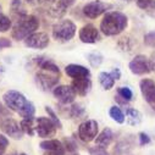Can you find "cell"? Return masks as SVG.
<instances>
[{
	"instance_id": "7402d4cb",
	"label": "cell",
	"mask_w": 155,
	"mask_h": 155,
	"mask_svg": "<svg viewBox=\"0 0 155 155\" xmlns=\"http://www.w3.org/2000/svg\"><path fill=\"white\" fill-rule=\"evenodd\" d=\"M126 117H127L128 125H132V126H137L142 122V114L136 109L128 107L126 110Z\"/></svg>"
},
{
	"instance_id": "b9f144b4",
	"label": "cell",
	"mask_w": 155,
	"mask_h": 155,
	"mask_svg": "<svg viewBox=\"0 0 155 155\" xmlns=\"http://www.w3.org/2000/svg\"><path fill=\"white\" fill-rule=\"evenodd\" d=\"M44 155H61V154H59V153H54V151H47V153H44Z\"/></svg>"
},
{
	"instance_id": "74e56055",
	"label": "cell",
	"mask_w": 155,
	"mask_h": 155,
	"mask_svg": "<svg viewBox=\"0 0 155 155\" xmlns=\"http://www.w3.org/2000/svg\"><path fill=\"white\" fill-rule=\"evenodd\" d=\"M110 73L112 74V77H114V78H115L116 81L121 78V71H120L119 68H114V70H112Z\"/></svg>"
},
{
	"instance_id": "9a60e30c",
	"label": "cell",
	"mask_w": 155,
	"mask_h": 155,
	"mask_svg": "<svg viewBox=\"0 0 155 155\" xmlns=\"http://www.w3.org/2000/svg\"><path fill=\"white\" fill-rule=\"evenodd\" d=\"M71 87L74 89L76 94L78 95H87L92 89V81L91 77H81V78H73Z\"/></svg>"
},
{
	"instance_id": "83f0119b",
	"label": "cell",
	"mask_w": 155,
	"mask_h": 155,
	"mask_svg": "<svg viewBox=\"0 0 155 155\" xmlns=\"http://www.w3.org/2000/svg\"><path fill=\"white\" fill-rule=\"evenodd\" d=\"M11 20L2 12V6H0V32H8L11 28Z\"/></svg>"
},
{
	"instance_id": "f546056e",
	"label": "cell",
	"mask_w": 155,
	"mask_h": 155,
	"mask_svg": "<svg viewBox=\"0 0 155 155\" xmlns=\"http://www.w3.org/2000/svg\"><path fill=\"white\" fill-rule=\"evenodd\" d=\"M117 94L120 98L125 99L126 101H130L132 98H133V92L128 88V87H120L117 89Z\"/></svg>"
},
{
	"instance_id": "4316f807",
	"label": "cell",
	"mask_w": 155,
	"mask_h": 155,
	"mask_svg": "<svg viewBox=\"0 0 155 155\" xmlns=\"http://www.w3.org/2000/svg\"><path fill=\"white\" fill-rule=\"evenodd\" d=\"M70 115L74 119H82L86 115V110L81 104H73L70 110Z\"/></svg>"
},
{
	"instance_id": "3957f363",
	"label": "cell",
	"mask_w": 155,
	"mask_h": 155,
	"mask_svg": "<svg viewBox=\"0 0 155 155\" xmlns=\"http://www.w3.org/2000/svg\"><path fill=\"white\" fill-rule=\"evenodd\" d=\"M39 27V21L33 15H25L16 20V23L11 31V37L15 41H25L28 35L34 33Z\"/></svg>"
},
{
	"instance_id": "ab89813d",
	"label": "cell",
	"mask_w": 155,
	"mask_h": 155,
	"mask_svg": "<svg viewBox=\"0 0 155 155\" xmlns=\"http://www.w3.org/2000/svg\"><path fill=\"white\" fill-rule=\"evenodd\" d=\"M4 72H5V67H4V65L0 62V82L3 81V77H4Z\"/></svg>"
},
{
	"instance_id": "6da1fadb",
	"label": "cell",
	"mask_w": 155,
	"mask_h": 155,
	"mask_svg": "<svg viewBox=\"0 0 155 155\" xmlns=\"http://www.w3.org/2000/svg\"><path fill=\"white\" fill-rule=\"evenodd\" d=\"M3 99H4L6 107L17 112L23 119L34 117L35 107L29 100H27V98L22 93L11 89V91H8L3 95Z\"/></svg>"
},
{
	"instance_id": "9c48e42d",
	"label": "cell",
	"mask_w": 155,
	"mask_h": 155,
	"mask_svg": "<svg viewBox=\"0 0 155 155\" xmlns=\"http://www.w3.org/2000/svg\"><path fill=\"white\" fill-rule=\"evenodd\" d=\"M0 128H2V131L6 136H9V137H11L14 139H18L20 140L23 137V131L21 128V125L14 119L9 117V119H5L4 121H2L0 122Z\"/></svg>"
},
{
	"instance_id": "60d3db41",
	"label": "cell",
	"mask_w": 155,
	"mask_h": 155,
	"mask_svg": "<svg viewBox=\"0 0 155 155\" xmlns=\"http://www.w3.org/2000/svg\"><path fill=\"white\" fill-rule=\"evenodd\" d=\"M38 2L42 4H53V3H55V0H38Z\"/></svg>"
},
{
	"instance_id": "7a4b0ae2",
	"label": "cell",
	"mask_w": 155,
	"mask_h": 155,
	"mask_svg": "<svg viewBox=\"0 0 155 155\" xmlns=\"http://www.w3.org/2000/svg\"><path fill=\"white\" fill-rule=\"evenodd\" d=\"M128 23V18L125 14L120 12V11H110L106 12L104 18L100 22V31L107 35H117L121 32H124V29H126Z\"/></svg>"
},
{
	"instance_id": "5bb4252c",
	"label": "cell",
	"mask_w": 155,
	"mask_h": 155,
	"mask_svg": "<svg viewBox=\"0 0 155 155\" xmlns=\"http://www.w3.org/2000/svg\"><path fill=\"white\" fill-rule=\"evenodd\" d=\"M80 39L82 43L86 44H93L97 43L100 37H99V31L93 26V25H86L80 29Z\"/></svg>"
},
{
	"instance_id": "836d02e7",
	"label": "cell",
	"mask_w": 155,
	"mask_h": 155,
	"mask_svg": "<svg viewBox=\"0 0 155 155\" xmlns=\"http://www.w3.org/2000/svg\"><path fill=\"white\" fill-rule=\"evenodd\" d=\"M8 145H9V139L5 136L0 134V155H3L5 153Z\"/></svg>"
},
{
	"instance_id": "8fae6325",
	"label": "cell",
	"mask_w": 155,
	"mask_h": 155,
	"mask_svg": "<svg viewBox=\"0 0 155 155\" xmlns=\"http://www.w3.org/2000/svg\"><path fill=\"white\" fill-rule=\"evenodd\" d=\"M142 95L144 100L150 105V107L155 111V82L149 78H144L139 83Z\"/></svg>"
},
{
	"instance_id": "ac0fdd59",
	"label": "cell",
	"mask_w": 155,
	"mask_h": 155,
	"mask_svg": "<svg viewBox=\"0 0 155 155\" xmlns=\"http://www.w3.org/2000/svg\"><path fill=\"white\" fill-rule=\"evenodd\" d=\"M55 4L50 8V14L54 16V17H61L66 10L74 3V0H55Z\"/></svg>"
},
{
	"instance_id": "52a82bcc",
	"label": "cell",
	"mask_w": 155,
	"mask_h": 155,
	"mask_svg": "<svg viewBox=\"0 0 155 155\" xmlns=\"http://www.w3.org/2000/svg\"><path fill=\"white\" fill-rule=\"evenodd\" d=\"M98 122L95 120H87L84 122H82L78 127V137L81 138V140L89 143L92 140H94L98 136Z\"/></svg>"
},
{
	"instance_id": "d6986e66",
	"label": "cell",
	"mask_w": 155,
	"mask_h": 155,
	"mask_svg": "<svg viewBox=\"0 0 155 155\" xmlns=\"http://www.w3.org/2000/svg\"><path fill=\"white\" fill-rule=\"evenodd\" d=\"M114 137H115L114 136V132L109 127H106V128H104L97 136V138H95V145H98L100 148H106V147H109L111 144Z\"/></svg>"
},
{
	"instance_id": "d590c367",
	"label": "cell",
	"mask_w": 155,
	"mask_h": 155,
	"mask_svg": "<svg viewBox=\"0 0 155 155\" xmlns=\"http://www.w3.org/2000/svg\"><path fill=\"white\" fill-rule=\"evenodd\" d=\"M11 41L9 38H5V37H0V50L2 49H5V48H9L11 47Z\"/></svg>"
},
{
	"instance_id": "f1b7e54d",
	"label": "cell",
	"mask_w": 155,
	"mask_h": 155,
	"mask_svg": "<svg viewBox=\"0 0 155 155\" xmlns=\"http://www.w3.org/2000/svg\"><path fill=\"white\" fill-rule=\"evenodd\" d=\"M64 145H65V149L67 151L68 155H78V150H77V145L76 143L70 139V138H66L64 140Z\"/></svg>"
},
{
	"instance_id": "8d00e7d4",
	"label": "cell",
	"mask_w": 155,
	"mask_h": 155,
	"mask_svg": "<svg viewBox=\"0 0 155 155\" xmlns=\"http://www.w3.org/2000/svg\"><path fill=\"white\" fill-rule=\"evenodd\" d=\"M0 116H5V117H10V109L5 107L2 103H0Z\"/></svg>"
},
{
	"instance_id": "e575fe53",
	"label": "cell",
	"mask_w": 155,
	"mask_h": 155,
	"mask_svg": "<svg viewBox=\"0 0 155 155\" xmlns=\"http://www.w3.org/2000/svg\"><path fill=\"white\" fill-rule=\"evenodd\" d=\"M139 137V144L143 147V145H147V144H149L150 143V137L147 134V133H144V132H140L139 134H138Z\"/></svg>"
},
{
	"instance_id": "277c9868",
	"label": "cell",
	"mask_w": 155,
	"mask_h": 155,
	"mask_svg": "<svg viewBox=\"0 0 155 155\" xmlns=\"http://www.w3.org/2000/svg\"><path fill=\"white\" fill-rule=\"evenodd\" d=\"M76 34V25L71 20H61L53 26V37L58 42H70Z\"/></svg>"
},
{
	"instance_id": "7bdbcfd3",
	"label": "cell",
	"mask_w": 155,
	"mask_h": 155,
	"mask_svg": "<svg viewBox=\"0 0 155 155\" xmlns=\"http://www.w3.org/2000/svg\"><path fill=\"white\" fill-rule=\"evenodd\" d=\"M26 2H27L28 4H33V3H34V0H26Z\"/></svg>"
},
{
	"instance_id": "bcb514c9",
	"label": "cell",
	"mask_w": 155,
	"mask_h": 155,
	"mask_svg": "<svg viewBox=\"0 0 155 155\" xmlns=\"http://www.w3.org/2000/svg\"><path fill=\"white\" fill-rule=\"evenodd\" d=\"M12 155H15V154H12Z\"/></svg>"
},
{
	"instance_id": "1f68e13d",
	"label": "cell",
	"mask_w": 155,
	"mask_h": 155,
	"mask_svg": "<svg viewBox=\"0 0 155 155\" xmlns=\"http://www.w3.org/2000/svg\"><path fill=\"white\" fill-rule=\"evenodd\" d=\"M144 43L145 45L148 47H151V48H155V31L153 32H149L144 35Z\"/></svg>"
},
{
	"instance_id": "44dd1931",
	"label": "cell",
	"mask_w": 155,
	"mask_h": 155,
	"mask_svg": "<svg viewBox=\"0 0 155 155\" xmlns=\"http://www.w3.org/2000/svg\"><path fill=\"white\" fill-rule=\"evenodd\" d=\"M115 81L116 80L112 77V74L110 72H100L99 73V83L101 84V87L105 91H110L111 88H114Z\"/></svg>"
},
{
	"instance_id": "cb8c5ba5",
	"label": "cell",
	"mask_w": 155,
	"mask_h": 155,
	"mask_svg": "<svg viewBox=\"0 0 155 155\" xmlns=\"http://www.w3.org/2000/svg\"><path fill=\"white\" fill-rule=\"evenodd\" d=\"M34 121H35L34 117H27L20 122L23 133H27L28 136H34V133H35V126L33 125Z\"/></svg>"
},
{
	"instance_id": "4fadbf2b",
	"label": "cell",
	"mask_w": 155,
	"mask_h": 155,
	"mask_svg": "<svg viewBox=\"0 0 155 155\" xmlns=\"http://www.w3.org/2000/svg\"><path fill=\"white\" fill-rule=\"evenodd\" d=\"M131 72L133 74H145L150 72V65L148 58L144 55H137L128 65Z\"/></svg>"
},
{
	"instance_id": "d4e9b609",
	"label": "cell",
	"mask_w": 155,
	"mask_h": 155,
	"mask_svg": "<svg viewBox=\"0 0 155 155\" xmlns=\"http://www.w3.org/2000/svg\"><path fill=\"white\" fill-rule=\"evenodd\" d=\"M110 117L117 124H124L125 122V114L122 112V110L119 106H111L110 107Z\"/></svg>"
},
{
	"instance_id": "2e32d148",
	"label": "cell",
	"mask_w": 155,
	"mask_h": 155,
	"mask_svg": "<svg viewBox=\"0 0 155 155\" xmlns=\"http://www.w3.org/2000/svg\"><path fill=\"white\" fill-rule=\"evenodd\" d=\"M65 72L67 76H70L71 78H81V77H91V71L82 66V65H77V64H70L66 66Z\"/></svg>"
},
{
	"instance_id": "ee69618b",
	"label": "cell",
	"mask_w": 155,
	"mask_h": 155,
	"mask_svg": "<svg viewBox=\"0 0 155 155\" xmlns=\"http://www.w3.org/2000/svg\"><path fill=\"white\" fill-rule=\"evenodd\" d=\"M20 155H27V154H25V153H22V154H20Z\"/></svg>"
},
{
	"instance_id": "603a6c76",
	"label": "cell",
	"mask_w": 155,
	"mask_h": 155,
	"mask_svg": "<svg viewBox=\"0 0 155 155\" xmlns=\"http://www.w3.org/2000/svg\"><path fill=\"white\" fill-rule=\"evenodd\" d=\"M137 5L149 16L155 17V0H137Z\"/></svg>"
},
{
	"instance_id": "7c38bea8",
	"label": "cell",
	"mask_w": 155,
	"mask_h": 155,
	"mask_svg": "<svg viewBox=\"0 0 155 155\" xmlns=\"http://www.w3.org/2000/svg\"><path fill=\"white\" fill-rule=\"evenodd\" d=\"M53 94L61 104H71L76 98V92L71 86H56Z\"/></svg>"
},
{
	"instance_id": "ffe728a7",
	"label": "cell",
	"mask_w": 155,
	"mask_h": 155,
	"mask_svg": "<svg viewBox=\"0 0 155 155\" xmlns=\"http://www.w3.org/2000/svg\"><path fill=\"white\" fill-rule=\"evenodd\" d=\"M133 145H134V143L130 138L122 139L116 144V147L114 149V153H115V155H125V154L130 153L133 149Z\"/></svg>"
},
{
	"instance_id": "f6af8a7d",
	"label": "cell",
	"mask_w": 155,
	"mask_h": 155,
	"mask_svg": "<svg viewBox=\"0 0 155 155\" xmlns=\"http://www.w3.org/2000/svg\"><path fill=\"white\" fill-rule=\"evenodd\" d=\"M125 2H130V0H125Z\"/></svg>"
},
{
	"instance_id": "4dcf8cb0",
	"label": "cell",
	"mask_w": 155,
	"mask_h": 155,
	"mask_svg": "<svg viewBox=\"0 0 155 155\" xmlns=\"http://www.w3.org/2000/svg\"><path fill=\"white\" fill-rule=\"evenodd\" d=\"M45 111H47V114L50 116V119L53 120V122L56 125V127H58L59 130H61V128H62V124H61L60 119L58 117V115L54 112V110H53L50 106H45Z\"/></svg>"
},
{
	"instance_id": "5b68a950",
	"label": "cell",
	"mask_w": 155,
	"mask_h": 155,
	"mask_svg": "<svg viewBox=\"0 0 155 155\" xmlns=\"http://www.w3.org/2000/svg\"><path fill=\"white\" fill-rule=\"evenodd\" d=\"M60 81V73L43 70L41 68L39 72L35 73V83L43 92H50L54 89Z\"/></svg>"
},
{
	"instance_id": "f35d334b",
	"label": "cell",
	"mask_w": 155,
	"mask_h": 155,
	"mask_svg": "<svg viewBox=\"0 0 155 155\" xmlns=\"http://www.w3.org/2000/svg\"><path fill=\"white\" fill-rule=\"evenodd\" d=\"M149 65H150V71L155 72V55H153L151 59L149 60Z\"/></svg>"
},
{
	"instance_id": "30bf717a",
	"label": "cell",
	"mask_w": 155,
	"mask_h": 155,
	"mask_svg": "<svg viewBox=\"0 0 155 155\" xmlns=\"http://www.w3.org/2000/svg\"><path fill=\"white\" fill-rule=\"evenodd\" d=\"M109 9H111L110 4H106V3L99 2V0H95V2H91V3L84 5L83 14L88 18H97L100 15H103L104 12H106Z\"/></svg>"
},
{
	"instance_id": "e0dca14e",
	"label": "cell",
	"mask_w": 155,
	"mask_h": 155,
	"mask_svg": "<svg viewBox=\"0 0 155 155\" xmlns=\"http://www.w3.org/2000/svg\"><path fill=\"white\" fill-rule=\"evenodd\" d=\"M39 147L43 150L59 153L61 155H65V153H66V149H65L64 143L60 142V140H58V139H47V140H43V142H41Z\"/></svg>"
},
{
	"instance_id": "ba28073f",
	"label": "cell",
	"mask_w": 155,
	"mask_h": 155,
	"mask_svg": "<svg viewBox=\"0 0 155 155\" xmlns=\"http://www.w3.org/2000/svg\"><path fill=\"white\" fill-rule=\"evenodd\" d=\"M49 35L45 32H34L25 39V45L32 49H44L49 45Z\"/></svg>"
},
{
	"instance_id": "d6a6232c",
	"label": "cell",
	"mask_w": 155,
	"mask_h": 155,
	"mask_svg": "<svg viewBox=\"0 0 155 155\" xmlns=\"http://www.w3.org/2000/svg\"><path fill=\"white\" fill-rule=\"evenodd\" d=\"M88 151H89L91 155H109V153L106 151L105 148H100V147H98V145L89 148Z\"/></svg>"
},
{
	"instance_id": "8992f818",
	"label": "cell",
	"mask_w": 155,
	"mask_h": 155,
	"mask_svg": "<svg viewBox=\"0 0 155 155\" xmlns=\"http://www.w3.org/2000/svg\"><path fill=\"white\" fill-rule=\"evenodd\" d=\"M56 125L49 117H37L35 119V133L41 138H50L56 133Z\"/></svg>"
},
{
	"instance_id": "484cf974",
	"label": "cell",
	"mask_w": 155,
	"mask_h": 155,
	"mask_svg": "<svg viewBox=\"0 0 155 155\" xmlns=\"http://www.w3.org/2000/svg\"><path fill=\"white\" fill-rule=\"evenodd\" d=\"M87 59H88L89 64H91L93 67H98V66H100L101 62H103V60H104L103 55H101L100 53H98V51H93V53L87 54Z\"/></svg>"
}]
</instances>
